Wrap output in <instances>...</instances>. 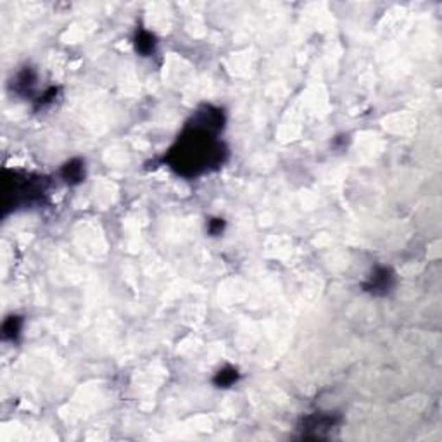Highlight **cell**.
<instances>
[{
	"mask_svg": "<svg viewBox=\"0 0 442 442\" xmlns=\"http://www.w3.org/2000/svg\"><path fill=\"white\" fill-rule=\"evenodd\" d=\"M341 423V417L335 413H313L308 415L301 420V428L302 432L308 434V437H320L321 432H327L330 428L337 427Z\"/></svg>",
	"mask_w": 442,
	"mask_h": 442,
	"instance_id": "4",
	"label": "cell"
},
{
	"mask_svg": "<svg viewBox=\"0 0 442 442\" xmlns=\"http://www.w3.org/2000/svg\"><path fill=\"white\" fill-rule=\"evenodd\" d=\"M225 123L223 109L209 104L199 108L164 156L166 164L185 178H195L219 168L228 158L227 147L218 140Z\"/></svg>",
	"mask_w": 442,
	"mask_h": 442,
	"instance_id": "1",
	"label": "cell"
},
{
	"mask_svg": "<svg viewBox=\"0 0 442 442\" xmlns=\"http://www.w3.org/2000/svg\"><path fill=\"white\" fill-rule=\"evenodd\" d=\"M59 175H61L62 182H64L66 185H69V187L79 185L82 182H85V176H86L85 161H83L82 158L69 159V161H66L64 164L61 166Z\"/></svg>",
	"mask_w": 442,
	"mask_h": 442,
	"instance_id": "5",
	"label": "cell"
},
{
	"mask_svg": "<svg viewBox=\"0 0 442 442\" xmlns=\"http://www.w3.org/2000/svg\"><path fill=\"white\" fill-rule=\"evenodd\" d=\"M238 380H241V373H238L237 368L230 367V365H227V367L216 371L214 377H212V384L218 389H230L234 387Z\"/></svg>",
	"mask_w": 442,
	"mask_h": 442,
	"instance_id": "9",
	"label": "cell"
},
{
	"mask_svg": "<svg viewBox=\"0 0 442 442\" xmlns=\"http://www.w3.org/2000/svg\"><path fill=\"white\" fill-rule=\"evenodd\" d=\"M134 47L137 54L142 58H149L158 51V38L152 32L145 28H138L134 35Z\"/></svg>",
	"mask_w": 442,
	"mask_h": 442,
	"instance_id": "7",
	"label": "cell"
},
{
	"mask_svg": "<svg viewBox=\"0 0 442 442\" xmlns=\"http://www.w3.org/2000/svg\"><path fill=\"white\" fill-rule=\"evenodd\" d=\"M58 94H59V88L58 86H49L47 90L43 92V94H40L38 97H35V109L38 111V109L42 108H49V106H52L56 102V99H58Z\"/></svg>",
	"mask_w": 442,
	"mask_h": 442,
	"instance_id": "10",
	"label": "cell"
},
{
	"mask_svg": "<svg viewBox=\"0 0 442 442\" xmlns=\"http://www.w3.org/2000/svg\"><path fill=\"white\" fill-rule=\"evenodd\" d=\"M49 182L43 176H23L19 178L18 173H12V180L4 178V211L18 209L19 206H35L40 204L47 192Z\"/></svg>",
	"mask_w": 442,
	"mask_h": 442,
	"instance_id": "2",
	"label": "cell"
},
{
	"mask_svg": "<svg viewBox=\"0 0 442 442\" xmlns=\"http://www.w3.org/2000/svg\"><path fill=\"white\" fill-rule=\"evenodd\" d=\"M397 285V277L395 271L391 267H384V265H377L373 270L370 271V275L367 277V280L363 282V291L367 294L373 295V297H385L391 294Z\"/></svg>",
	"mask_w": 442,
	"mask_h": 442,
	"instance_id": "3",
	"label": "cell"
},
{
	"mask_svg": "<svg viewBox=\"0 0 442 442\" xmlns=\"http://www.w3.org/2000/svg\"><path fill=\"white\" fill-rule=\"evenodd\" d=\"M36 82H38V75H36V71L33 68H29V66H26V68L19 69V71L16 73L11 86H12V90H14L18 95H21V97H28V95H32L33 90H35Z\"/></svg>",
	"mask_w": 442,
	"mask_h": 442,
	"instance_id": "6",
	"label": "cell"
},
{
	"mask_svg": "<svg viewBox=\"0 0 442 442\" xmlns=\"http://www.w3.org/2000/svg\"><path fill=\"white\" fill-rule=\"evenodd\" d=\"M227 228V221L223 218H211L208 221V234L211 237H219Z\"/></svg>",
	"mask_w": 442,
	"mask_h": 442,
	"instance_id": "11",
	"label": "cell"
},
{
	"mask_svg": "<svg viewBox=\"0 0 442 442\" xmlns=\"http://www.w3.org/2000/svg\"><path fill=\"white\" fill-rule=\"evenodd\" d=\"M23 325H25L23 317H19V315H9L4 320V323H2V339L5 342H16L21 337Z\"/></svg>",
	"mask_w": 442,
	"mask_h": 442,
	"instance_id": "8",
	"label": "cell"
}]
</instances>
